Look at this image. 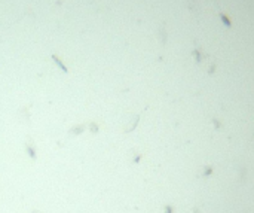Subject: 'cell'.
I'll use <instances>...</instances> for the list:
<instances>
[{"mask_svg":"<svg viewBox=\"0 0 254 213\" xmlns=\"http://www.w3.org/2000/svg\"><path fill=\"white\" fill-rule=\"evenodd\" d=\"M52 60H54V63L56 64V66H58V67H59V69H61V70L64 72V73H67V72H69V70H67V67L64 66V63H63V61H61V60H59L56 55H52Z\"/></svg>","mask_w":254,"mask_h":213,"instance_id":"cell-1","label":"cell"},{"mask_svg":"<svg viewBox=\"0 0 254 213\" xmlns=\"http://www.w3.org/2000/svg\"><path fill=\"white\" fill-rule=\"evenodd\" d=\"M25 149H27V154L30 155V158H31V160H36V151H34V148L27 143V145H25Z\"/></svg>","mask_w":254,"mask_h":213,"instance_id":"cell-2","label":"cell"},{"mask_svg":"<svg viewBox=\"0 0 254 213\" xmlns=\"http://www.w3.org/2000/svg\"><path fill=\"white\" fill-rule=\"evenodd\" d=\"M83 130H85V127L83 125H79V127H74V128H72V134H80V133H83Z\"/></svg>","mask_w":254,"mask_h":213,"instance_id":"cell-3","label":"cell"},{"mask_svg":"<svg viewBox=\"0 0 254 213\" xmlns=\"http://www.w3.org/2000/svg\"><path fill=\"white\" fill-rule=\"evenodd\" d=\"M91 131H92V133H97V131H98V125L91 124Z\"/></svg>","mask_w":254,"mask_h":213,"instance_id":"cell-4","label":"cell"},{"mask_svg":"<svg viewBox=\"0 0 254 213\" xmlns=\"http://www.w3.org/2000/svg\"><path fill=\"white\" fill-rule=\"evenodd\" d=\"M165 213H172V209H171V206H166V207H165Z\"/></svg>","mask_w":254,"mask_h":213,"instance_id":"cell-5","label":"cell"},{"mask_svg":"<svg viewBox=\"0 0 254 213\" xmlns=\"http://www.w3.org/2000/svg\"><path fill=\"white\" fill-rule=\"evenodd\" d=\"M213 173V170L210 168V170H205V173H204V176H207V175H211Z\"/></svg>","mask_w":254,"mask_h":213,"instance_id":"cell-6","label":"cell"},{"mask_svg":"<svg viewBox=\"0 0 254 213\" xmlns=\"http://www.w3.org/2000/svg\"><path fill=\"white\" fill-rule=\"evenodd\" d=\"M34 213H40V212H34Z\"/></svg>","mask_w":254,"mask_h":213,"instance_id":"cell-7","label":"cell"}]
</instances>
